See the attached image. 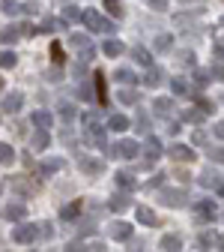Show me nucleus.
I'll return each instance as SVG.
<instances>
[{
  "label": "nucleus",
  "mask_w": 224,
  "mask_h": 252,
  "mask_svg": "<svg viewBox=\"0 0 224 252\" xmlns=\"http://www.w3.org/2000/svg\"><path fill=\"white\" fill-rule=\"evenodd\" d=\"M81 21L87 24L90 33H108V36H114V30H117L114 21H108L105 15H99L96 9H84V18H81Z\"/></svg>",
  "instance_id": "1"
},
{
  "label": "nucleus",
  "mask_w": 224,
  "mask_h": 252,
  "mask_svg": "<svg viewBox=\"0 0 224 252\" xmlns=\"http://www.w3.org/2000/svg\"><path fill=\"white\" fill-rule=\"evenodd\" d=\"M191 210H195V219L198 222H215V216H218V207L212 198H200L191 204Z\"/></svg>",
  "instance_id": "2"
},
{
  "label": "nucleus",
  "mask_w": 224,
  "mask_h": 252,
  "mask_svg": "<svg viewBox=\"0 0 224 252\" xmlns=\"http://www.w3.org/2000/svg\"><path fill=\"white\" fill-rule=\"evenodd\" d=\"M158 204H165V207H182L185 204V189L162 186V192H158Z\"/></svg>",
  "instance_id": "3"
},
{
  "label": "nucleus",
  "mask_w": 224,
  "mask_h": 252,
  "mask_svg": "<svg viewBox=\"0 0 224 252\" xmlns=\"http://www.w3.org/2000/svg\"><path fill=\"white\" fill-rule=\"evenodd\" d=\"M36 234H39L36 222H18V225L12 228V240H15V243H21V246L33 243V240H36Z\"/></svg>",
  "instance_id": "4"
},
{
  "label": "nucleus",
  "mask_w": 224,
  "mask_h": 252,
  "mask_svg": "<svg viewBox=\"0 0 224 252\" xmlns=\"http://www.w3.org/2000/svg\"><path fill=\"white\" fill-rule=\"evenodd\" d=\"M132 234H135L132 222H123V219H117V222H111V225H108V237H111V240L125 243V240H132Z\"/></svg>",
  "instance_id": "5"
},
{
  "label": "nucleus",
  "mask_w": 224,
  "mask_h": 252,
  "mask_svg": "<svg viewBox=\"0 0 224 252\" xmlns=\"http://www.w3.org/2000/svg\"><path fill=\"white\" fill-rule=\"evenodd\" d=\"M78 168H81L84 174H90V177H99V174H105V159H96V156H81V159H78Z\"/></svg>",
  "instance_id": "6"
},
{
  "label": "nucleus",
  "mask_w": 224,
  "mask_h": 252,
  "mask_svg": "<svg viewBox=\"0 0 224 252\" xmlns=\"http://www.w3.org/2000/svg\"><path fill=\"white\" fill-rule=\"evenodd\" d=\"M21 105H24V93H21V90L3 93V114H18Z\"/></svg>",
  "instance_id": "7"
},
{
  "label": "nucleus",
  "mask_w": 224,
  "mask_h": 252,
  "mask_svg": "<svg viewBox=\"0 0 224 252\" xmlns=\"http://www.w3.org/2000/svg\"><path fill=\"white\" fill-rule=\"evenodd\" d=\"M117 153L123 156V159H138V156L144 153V147H141L138 141H132V138H123V141L117 144Z\"/></svg>",
  "instance_id": "8"
},
{
  "label": "nucleus",
  "mask_w": 224,
  "mask_h": 252,
  "mask_svg": "<svg viewBox=\"0 0 224 252\" xmlns=\"http://www.w3.org/2000/svg\"><path fill=\"white\" fill-rule=\"evenodd\" d=\"M135 222H141V225L152 228V225H158V216H155V210H152V207L138 204V207H135Z\"/></svg>",
  "instance_id": "9"
},
{
  "label": "nucleus",
  "mask_w": 224,
  "mask_h": 252,
  "mask_svg": "<svg viewBox=\"0 0 224 252\" xmlns=\"http://www.w3.org/2000/svg\"><path fill=\"white\" fill-rule=\"evenodd\" d=\"M3 216H6V222H24V216H27V207L18 204V201H9L3 207Z\"/></svg>",
  "instance_id": "10"
},
{
  "label": "nucleus",
  "mask_w": 224,
  "mask_h": 252,
  "mask_svg": "<svg viewBox=\"0 0 224 252\" xmlns=\"http://www.w3.org/2000/svg\"><path fill=\"white\" fill-rule=\"evenodd\" d=\"M114 183H117V189H123V192H135V189H138V180L129 171H117L114 174Z\"/></svg>",
  "instance_id": "11"
},
{
  "label": "nucleus",
  "mask_w": 224,
  "mask_h": 252,
  "mask_svg": "<svg viewBox=\"0 0 224 252\" xmlns=\"http://www.w3.org/2000/svg\"><path fill=\"white\" fill-rule=\"evenodd\" d=\"M30 123H33L36 129H51V126H54V114L45 111V108H39V111L30 114Z\"/></svg>",
  "instance_id": "12"
},
{
  "label": "nucleus",
  "mask_w": 224,
  "mask_h": 252,
  "mask_svg": "<svg viewBox=\"0 0 224 252\" xmlns=\"http://www.w3.org/2000/svg\"><path fill=\"white\" fill-rule=\"evenodd\" d=\"M105 126H108V129H111V132H117V135H123V132H125V129H129V126H132V120H129V117H125V114H111Z\"/></svg>",
  "instance_id": "13"
},
{
  "label": "nucleus",
  "mask_w": 224,
  "mask_h": 252,
  "mask_svg": "<svg viewBox=\"0 0 224 252\" xmlns=\"http://www.w3.org/2000/svg\"><path fill=\"white\" fill-rule=\"evenodd\" d=\"M168 153L174 156V159H182V162H191V159L198 156V153L191 150L188 144H179V141H176V144H171V147H168Z\"/></svg>",
  "instance_id": "14"
},
{
  "label": "nucleus",
  "mask_w": 224,
  "mask_h": 252,
  "mask_svg": "<svg viewBox=\"0 0 224 252\" xmlns=\"http://www.w3.org/2000/svg\"><path fill=\"white\" fill-rule=\"evenodd\" d=\"M152 114H155V117H168V114H174V99H171V96H155Z\"/></svg>",
  "instance_id": "15"
},
{
  "label": "nucleus",
  "mask_w": 224,
  "mask_h": 252,
  "mask_svg": "<svg viewBox=\"0 0 224 252\" xmlns=\"http://www.w3.org/2000/svg\"><path fill=\"white\" fill-rule=\"evenodd\" d=\"M102 54H105V57H123V54H125V45H123L120 39L108 36V39L102 42Z\"/></svg>",
  "instance_id": "16"
},
{
  "label": "nucleus",
  "mask_w": 224,
  "mask_h": 252,
  "mask_svg": "<svg viewBox=\"0 0 224 252\" xmlns=\"http://www.w3.org/2000/svg\"><path fill=\"white\" fill-rule=\"evenodd\" d=\"M66 168V162L60 159V156H51V159H42L39 162V171L45 174V177H51V174H57V171H63Z\"/></svg>",
  "instance_id": "17"
},
{
  "label": "nucleus",
  "mask_w": 224,
  "mask_h": 252,
  "mask_svg": "<svg viewBox=\"0 0 224 252\" xmlns=\"http://www.w3.org/2000/svg\"><path fill=\"white\" fill-rule=\"evenodd\" d=\"M81 210H84V201L78 198V201H72V204H66L60 210V219H63V222H75V219L81 216Z\"/></svg>",
  "instance_id": "18"
},
{
  "label": "nucleus",
  "mask_w": 224,
  "mask_h": 252,
  "mask_svg": "<svg viewBox=\"0 0 224 252\" xmlns=\"http://www.w3.org/2000/svg\"><path fill=\"white\" fill-rule=\"evenodd\" d=\"M171 48H174V33H158L152 39V51L155 54H168Z\"/></svg>",
  "instance_id": "19"
},
{
  "label": "nucleus",
  "mask_w": 224,
  "mask_h": 252,
  "mask_svg": "<svg viewBox=\"0 0 224 252\" xmlns=\"http://www.w3.org/2000/svg\"><path fill=\"white\" fill-rule=\"evenodd\" d=\"M144 84L147 87H158V84H165V69L162 66H149L147 75H144Z\"/></svg>",
  "instance_id": "20"
},
{
  "label": "nucleus",
  "mask_w": 224,
  "mask_h": 252,
  "mask_svg": "<svg viewBox=\"0 0 224 252\" xmlns=\"http://www.w3.org/2000/svg\"><path fill=\"white\" fill-rule=\"evenodd\" d=\"M117 99H120V105H135V102H141V93L135 87H123V90H117Z\"/></svg>",
  "instance_id": "21"
},
{
  "label": "nucleus",
  "mask_w": 224,
  "mask_h": 252,
  "mask_svg": "<svg viewBox=\"0 0 224 252\" xmlns=\"http://www.w3.org/2000/svg\"><path fill=\"white\" fill-rule=\"evenodd\" d=\"M218 243H221V237H218L212 228H206V231L198 234V246H200V249H212V246H218Z\"/></svg>",
  "instance_id": "22"
},
{
  "label": "nucleus",
  "mask_w": 224,
  "mask_h": 252,
  "mask_svg": "<svg viewBox=\"0 0 224 252\" xmlns=\"http://www.w3.org/2000/svg\"><path fill=\"white\" fill-rule=\"evenodd\" d=\"M162 153L165 150H162V141H158V138H147L144 141V156H147V159H158Z\"/></svg>",
  "instance_id": "23"
},
{
  "label": "nucleus",
  "mask_w": 224,
  "mask_h": 252,
  "mask_svg": "<svg viewBox=\"0 0 224 252\" xmlns=\"http://www.w3.org/2000/svg\"><path fill=\"white\" fill-rule=\"evenodd\" d=\"M158 246H162V252H179L182 249V237L179 234H165Z\"/></svg>",
  "instance_id": "24"
},
{
  "label": "nucleus",
  "mask_w": 224,
  "mask_h": 252,
  "mask_svg": "<svg viewBox=\"0 0 224 252\" xmlns=\"http://www.w3.org/2000/svg\"><path fill=\"white\" fill-rule=\"evenodd\" d=\"M114 81H120L123 87H125V84H138V75H135V69H129V66H120V69L114 72Z\"/></svg>",
  "instance_id": "25"
},
{
  "label": "nucleus",
  "mask_w": 224,
  "mask_h": 252,
  "mask_svg": "<svg viewBox=\"0 0 224 252\" xmlns=\"http://www.w3.org/2000/svg\"><path fill=\"white\" fill-rule=\"evenodd\" d=\"M132 57H135V63H141V66H152V54H149V48H144V45H135L132 48Z\"/></svg>",
  "instance_id": "26"
},
{
  "label": "nucleus",
  "mask_w": 224,
  "mask_h": 252,
  "mask_svg": "<svg viewBox=\"0 0 224 252\" xmlns=\"http://www.w3.org/2000/svg\"><path fill=\"white\" fill-rule=\"evenodd\" d=\"M129 204H132V201H129V195H125V192H123V189H120V192H117V195H114V198L108 201V207H111L114 213H120V210H125V207H129Z\"/></svg>",
  "instance_id": "27"
},
{
  "label": "nucleus",
  "mask_w": 224,
  "mask_h": 252,
  "mask_svg": "<svg viewBox=\"0 0 224 252\" xmlns=\"http://www.w3.org/2000/svg\"><path fill=\"white\" fill-rule=\"evenodd\" d=\"M30 144H33V150H45V147L51 144L48 129H36V132H33V138H30Z\"/></svg>",
  "instance_id": "28"
},
{
  "label": "nucleus",
  "mask_w": 224,
  "mask_h": 252,
  "mask_svg": "<svg viewBox=\"0 0 224 252\" xmlns=\"http://www.w3.org/2000/svg\"><path fill=\"white\" fill-rule=\"evenodd\" d=\"M0 162H3V168H9L15 162V150L12 144H0Z\"/></svg>",
  "instance_id": "29"
},
{
  "label": "nucleus",
  "mask_w": 224,
  "mask_h": 252,
  "mask_svg": "<svg viewBox=\"0 0 224 252\" xmlns=\"http://www.w3.org/2000/svg\"><path fill=\"white\" fill-rule=\"evenodd\" d=\"M69 45L78 48V51H84V48H90L93 42H90V36H84V33H72V36H69Z\"/></svg>",
  "instance_id": "30"
},
{
  "label": "nucleus",
  "mask_w": 224,
  "mask_h": 252,
  "mask_svg": "<svg viewBox=\"0 0 224 252\" xmlns=\"http://www.w3.org/2000/svg\"><path fill=\"white\" fill-rule=\"evenodd\" d=\"M191 78H195V87H206L212 81V72L209 69H195V75H191Z\"/></svg>",
  "instance_id": "31"
},
{
  "label": "nucleus",
  "mask_w": 224,
  "mask_h": 252,
  "mask_svg": "<svg viewBox=\"0 0 224 252\" xmlns=\"http://www.w3.org/2000/svg\"><path fill=\"white\" fill-rule=\"evenodd\" d=\"M218 180H221V177H218L212 168H206V171L198 177V183H200V186H212V189H215V183H218Z\"/></svg>",
  "instance_id": "32"
},
{
  "label": "nucleus",
  "mask_w": 224,
  "mask_h": 252,
  "mask_svg": "<svg viewBox=\"0 0 224 252\" xmlns=\"http://www.w3.org/2000/svg\"><path fill=\"white\" fill-rule=\"evenodd\" d=\"M18 36H21V33H18V27H15V24H6V27H3V45L18 42Z\"/></svg>",
  "instance_id": "33"
},
{
  "label": "nucleus",
  "mask_w": 224,
  "mask_h": 252,
  "mask_svg": "<svg viewBox=\"0 0 224 252\" xmlns=\"http://www.w3.org/2000/svg\"><path fill=\"white\" fill-rule=\"evenodd\" d=\"M15 63H18V57H15V51H12V48H6V51H3V57H0V66H3V69L9 72V69L15 66Z\"/></svg>",
  "instance_id": "34"
},
{
  "label": "nucleus",
  "mask_w": 224,
  "mask_h": 252,
  "mask_svg": "<svg viewBox=\"0 0 224 252\" xmlns=\"http://www.w3.org/2000/svg\"><path fill=\"white\" fill-rule=\"evenodd\" d=\"M63 18H66V21H81L84 12H81L78 6H63Z\"/></svg>",
  "instance_id": "35"
},
{
  "label": "nucleus",
  "mask_w": 224,
  "mask_h": 252,
  "mask_svg": "<svg viewBox=\"0 0 224 252\" xmlns=\"http://www.w3.org/2000/svg\"><path fill=\"white\" fill-rule=\"evenodd\" d=\"M60 120H63V123H72V120H75V108H72L69 102L60 105Z\"/></svg>",
  "instance_id": "36"
},
{
  "label": "nucleus",
  "mask_w": 224,
  "mask_h": 252,
  "mask_svg": "<svg viewBox=\"0 0 224 252\" xmlns=\"http://www.w3.org/2000/svg\"><path fill=\"white\" fill-rule=\"evenodd\" d=\"M18 12H21V6L15 3V0H3V15H6V18H15Z\"/></svg>",
  "instance_id": "37"
},
{
  "label": "nucleus",
  "mask_w": 224,
  "mask_h": 252,
  "mask_svg": "<svg viewBox=\"0 0 224 252\" xmlns=\"http://www.w3.org/2000/svg\"><path fill=\"white\" fill-rule=\"evenodd\" d=\"M171 90L176 93V96H182V93H188V81L185 78H174L171 81Z\"/></svg>",
  "instance_id": "38"
},
{
  "label": "nucleus",
  "mask_w": 224,
  "mask_h": 252,
  "mask_svg": "<svg viewBox=\"0 0 224 252\" xmlns=\"http://www.w3.org/2000/svg\"><path fill=\"white\" fill-rule=\"evenodd\" d=\"M198 108H200L203 114H215V102L206 99V96H198Z\"/></svg>",
  "instance_id": "39"
},
{
  "label": "nucleus",
  "mask_w": 224,
  "mask_h": 252,
  "mask_svg": "<svg viewBox=\"0 0 224 252\" xmlns=\"http://www.w3.org/2000/svg\"><path fill=\"white\" fill-rule=\"evenodd\" d=\"M105 9H108L114 18H123V6H120V0H105Z\"/></svg>",
  "instance_id": "40"
},
{
  "label": "nucleus",
  "mask_w": 224,
  "mask_h": 252,
  "mask_svg": "<svg viewBox=\"0 0 224 252\" xmlns=\"http://www.w3.org/2000/svg\"><path fill=\"white\" fill-rule=\"evenodd\" d=\"M63 252H93L87 243H81V240H72V243H66V249Z\"/></svg>",
  "instance_id": "41"
},
{
  "label": "nucleus",
  "mask_w": 224,
  "mask_h": 252,
  "mask_svg": "<svg viewBox=\"0 0 224 252\" xmlns=\"http://www.w3.org/2000/svg\"><path fill=\"white\" fill-rule=\"evenodd\" d=\"M212 54H215V60H218V63H224V36H221V39H215Z\"/></svg>",
  "instance_id": "42"
},
{
  "label": "nucleus",
  "mask_w": 224,
  "mask_h": 252,
  "mask_svg": "<svg viewBox=\"0 0 224 252\" xmlns=\"http://www.w3.org/2000/svg\"><path fill=\"white\" fill-rule=\"evenodd\" d=\"M147 6H149L152 12H165V9H168V0H147Z\"/></svg>",
  "instance_id": "43"
},
{
  "label": "nucleus",
  "mask_w": 224,
  "mask_h": 252,
  "mask_svg": "<svg viewBox=\"0 0 224 252\" xmlns=\"http://www.w3.org/2000/svg\"><path fill=\"white\" fill-rule=\"evenodd\" d=\"M182 120H188V123H200V120H203V111H200V108H198V111H185Z\"/></svg>",
  "instance_id": "44"
},
{
  "label": "nucleus",
  "mask_w": 224,
  "mask_h": 252,
  "mask_svg": "<svg viewBox=\"0 0 224 252\" xmlns=\"http://www.w3.org/2000/svg\"><path fill=\"white\" fill-rule=\"evenodd\" d=\"M138 132H141V135H147V132H149V117H147V114H141V117H138Z\"/></svg>",
  "instance_id": "45"
},
{
  "label": "nucleus",
  "mask_w": 224,
  "mask_h": 252,
  "mask_svg": "<svg viewBox=\"0 0 224 252\" xmlns=\"http://www.w3.org/2000/svg\"><path fill=\"white\" fill-rule=\"evenodd\" d=\"M209 72H212V81H224V63H215Z\"/></svg>",
  "instance_id": "46"
},
{
  "label": "nucleus",
  "mask_w": 224,
  "mask_h": 252,
  "mask_svg": "<svg viewBox=\"0 0 224 252\" xmlns=\"http://www.w3.org/2000/svg\"><path fill=\"white\" fill-rule=\"evenodd\" d=\"M209 159L212 162H224V147H212L209 150Z\"/></svg>",
  "instance_id": "47"
},
{
  "label": "nucleus",
  "mask_w": 224,
  "mask_h": 252,
  "mask_svg": "<svg viewBox=\"0 0 224 252\" xmlns=\"http://www.w3.org/2000/svg\"><path fill=\"white\" fill-rule=\"evenodd\" d=\"M51 60H54V63H63V48H60L57 42L51 45Z\"/></svg>",
  "instance_id": "48"
},
{
  "label": "nucleus",
  "mask_w": 224,
  "mask_h": 252,
  "mask_svg": "<svg viewBox=\"0 0 224 252\" xmlns=\"http://www.w3.org/2000/svg\"><path fill=\"white\" fill-rule=\"evenodd\" d=\"M162 183H165V177H162V174H155V177H149L144 186H147V189H155V186H162Z\"/></svg>",
  "instance_id": "49"
},
{
  "label": "nucleus",
  "mask_w": 224,
  "mask_h": 252,
  "mask_svg": "<svg viewBox=\"0 0 224 252\" xmlns=\"http://www.w3.org/2000/svg\"><path fill=\"white\" fill-rule=\"evenodd\" d=\"M21 12H24V15H36V12H39V6H36V3H24V6H21Z\"/></svg>",
  "instance_id": "50"
},
{
  "label": "nucleus",
  "mask_w": 224,
  "mask_h": 252,
  "mask_svg": "<svg viewBox=\"0 0 224 252\" xmlns=\"http://www.w3.org/2000/svg\"><path fill=\"white\" fill-rule=\"evenodd\" d=\"M212 132H215V138H221V141H224V120H218V123H215V129H212Z\"/></svg>",
  "instance_id": "51"
},
{
  "label": "nucleus",
  "mask_w": 224,
  "mask_h": 252,
  "mask_svg": "<svg viewBox=\"0 0 224 252\" xmlns=\"http://www.w3.org/2000/svg\"><path fill=\"white\" fill-rule=\"evenodd\" d=\"M182 63H188V66H195V57H191V51H182Z\"/></svg>",
  "instance_id": "52"
},
{
  "label": "nucleus",
  "mask_w": 224,
  "mask_h": 252,
  "mask_svg": "<svg viewBox=\"0 0 224 252\" xmlns=\"http://www.w3.org/2000/svg\"><path fill=\"white\" fill-rule=\"evenodd\" d=\"M215 192H218V198H224V177L215 183Z\"/></svg>",
  "instance_id": "53"
},
{
  "label": "nucleus",
  "mask_w": 224,
  "mask_h": 252,
  "mask_svg": "<svg viewBox=\"0 0 224 252\" xmlns=\"http://www.w3.org/2000/svg\"><path fill=\"white\" fill-rule=\"evenodd\" d=\"M218 252H224V237H221V243H218Z\"/></svg>",
  "instance_id": "54"
},
{
  "label": "nucleus",
  "mask_w": 224,
  "mask_h": 252,
  "mask_svg": "<svg viewBox=\"0 0 224 252\" xmlns=\"http://www.w3.org/2000/svg\"><path fill=\"white\" fill-rule=\"evenodd\" d=\"M221 24H224V15H221Z\"/></svg>",
  "instance_id": "55"
},
{
  "label": "nucleus",
  "mask_w": 224,
  "mask_h": 252,
  "mask_svg": "<svg viewBox=\"0 0 224 252\" xmlns=\"http://www.w3.org/2000/svg\"><path fill=\"white\" fill-rule=\"evenodd\" d=\"M221 102H224V99H221Z\"/></svg>",
  "instance_id": "56"
}]
</instances>
